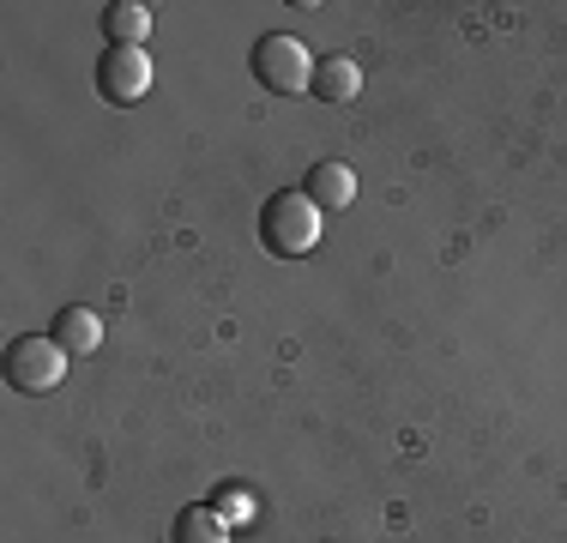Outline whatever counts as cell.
I'll return each mask as SVG.
<instances>
[{
  "label": "cell",
  "mask_w": 567,
  "mask_h": 543,
  "mask_svg": "<svg viewBox=\"0 0 567 543\" xmlns=\"http://www.w3.org/2000/svg\"><path fill=\"white\" fill-rule=\"evenodd\" d=\"M66 362H73V357H66L55 338H37L31 332V338H12V345H7V380L19 392H55L66 380Z\"/></svg>",
  "instance_id": "obj_3"
},
{
  "label": "cell",
  "mask_w": 567,
  "mask_h": 543,
  "mask_svg": "<svg viewBox=\"0 0 567 543\" xmlns=\"http://www.w3.org/2000/svg\"><path fill=\"white\" fill-rule=\"evenodd\" d=\"M103 31H110V49H145L152 7H140V0H115V7H103Z\"/></svg>",
  "instance_id": "obj_8"
},
{
  "label": "cell",
  "mask_w": 567,
  "mask_h": 543,
  "mask_svg": "<svg viewBox=\"0 0 567 543\" xmlns=\"http://www.w3.org/2000/svg\"><path fill=\"white\" fill-rule=\"evenodd\" d=\"M97 91H103V103L133 109L145 91H152V54H145V49H103V61H97Z\"/></svg>",
  "instance_id": "obj_4"
},
{
  "label": "cell",
  "mask_w": 567,
  "mask_h": 543,
  "mask_svg": "<svg viewBox=\"0 0 567 543\" xmlns=\"http://www.w3.org/2000/svg\"><path fill=\"white\" fill-rule=\"evenodd\" d=\"M308 91L327 109H344V103L362 98V66L350 61V54H327V61H315V85Z\"/></svg>",
  "instance_id": "obj_5"
},
{
  "label": "cell",
  "mask_w": 567,
  "mask_h": 543,
  "mask_svg": "<svg viewBox=\"0 0 567 543\" xmlns=\"http://www.w3.org/2000/svg\"><path fill=\"white\" fill-rule=\"evenodd\" d=\"M302 194L315 199L320 212H344V206H357V175L344 170V163H315L308 170V182H302Z\"/></svg>",
  "instance_id": "obj_6"
},
{
  "label": "cell",
  "mask_w": 567,
  "mask_h": 543,
  "mask_svg": "<svg viewBox=\"0 0 567 543\" xmlns=\"http://www.w3.org/2000/svg\"><path fill=\"white\" fill-rule=\"evenodd\" d=\"M254 73H260V85L266 91H278V98H302L308 85H315V54H308L296 37H260L254 43Z\"/></svg>",
  "instance_id": "obj_2"
},
{
  "label": "cell",
  "mask_w": 567,
  "mask_h": 543,
  "mask_svg": "<svg viewBox=\"0 0 567 543\" xmlns=\"http://www.w3.org/2000/svg\"><path fill=\"white\" fill-rule=\"evenodd\" d=\"M175 543H229V520L218 508H182L175 513Z\"/></svg>",
  "instance_id": "obj_9"
},
{
  "label": "cell",
  "mask_w": 567,
  "mask_h": 543,
  "mask_svg": "<svg viewBox=\"0 0 567 543\" xmlns=\"http://www.w3.org/2000/svg\"><path fill=\"white\" fill-rule=\"evenodd\" d=\"M320 229H327V217L308 194H278L260 206V242L284 260H302V254L320 248Z\"/></svg>",
  "instance_id": "obj_1"
},
{
  "label": "cell",
  "mask_w": 567,
  "mask_h": 543,
  "mask_svg": "<svg viewBox=\"0 0 567 543\" xmlns=\"http://www.w3.org/2000/svg\"><path fill=\"white\" fill-rule=\"evenodd\" d=\"M49 338H55L66 357H91V350L103 345V320L91 315V308H61V315H55V332H49Z\"/></svg>",
  "instance_id": "obj_7"
}]
</instances>
